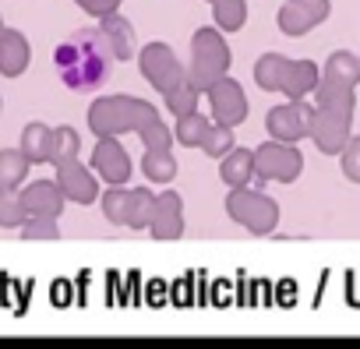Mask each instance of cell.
<instances>
[{
	"instance_id": "cell-1",
	"label": "cell",
	"mask_w": 360,
	"mask_h": 349,
	"mask_svg": "<svg viewBox=\"0 0 360 349\" xmlns=\"http://www.w3.org/2000/svg\"><path fill=\"white\" fill-rule=\"evenodd\" d=\"M53 67H57V78L64 81L68 92L89 96V92H99L113 78L117 53H113V43L106 39L103 29H78L57 43Z\"/></svg>"
}]
</instances>
